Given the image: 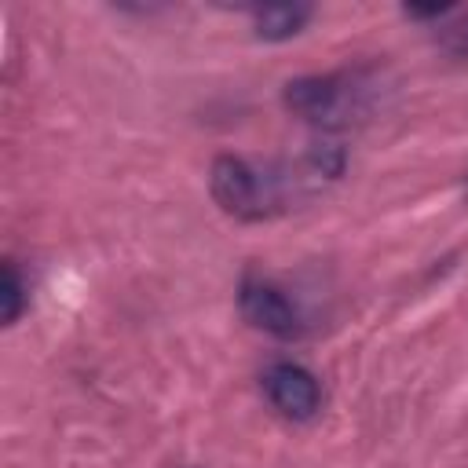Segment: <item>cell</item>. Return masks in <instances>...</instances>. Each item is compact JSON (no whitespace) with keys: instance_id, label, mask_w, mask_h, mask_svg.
Instances as JSON below:
<instances>
[{"instance_id":"3957f363","label":"cell","mask_w":468,"mask_h":468,"mask_svg":"<svg viewBox=\"0 0 468 468\" xmlns=\"http://www.w3.org/2000/svg\"><path fill=\"white\" fill-rule=\"evenodd\" d=\"M238 307H241L249 325H256V329H263L278 340H292V336L303 333V318H300L296 303L271 282L245 278L241 292H238Z\"/></svg>"},{"instance_id":"7a4b0ae2","label":"cell","mask_w":468,"mask_h":468,"mask_svg":"<svg viewBox=\"0 0 468 468\" xmlns=\"http://www.w3.org/2000/svg\"><path fill=\"white\" fill-rule=\"evenodd\" d=\"M358 95L362 88L344 77V73H325V77H296L285 84V106L289 113H296L300 121L322 124V128H336L347 124L351 113H358Z\"/></svg>"},{"instance_id":"ba28073f","label":"cell","mask_w":468,"mask_h":468,"mask_svg":"<svg viewBox=\"0 0 468 468\" xmlns=\"http://www.w3.org/2000/svg\"><path fill=\"white\" fill-rule=\"evenodd\" d=\"M450 11V4H435V7H406L410 18H442Z\"/></svg>"},{"instance_id":"52a82bcc","label":"cell","mask_w":468,"mask_h":468,"mask_svg":"<svg viewBox=\"0 0 468 468\" xmlns=\"http://www.w3.org/2000/svg\"><path fill=\"white\" fill-rule=\"evenodd\" d=\"M442 48L453 55H468V15L442 29Z\"/></svg>"},{"instance_id":"277c9868","label":"cell","mask_w":468,"mask_h":468,"mask_svg":"<svg viewBox=\"0 0 468 468\" xmlns=\"http://www.w3.org/2000/svg\"><path fill=\"white\" fill-rule=\"evenodd\" d=\"M263 391L271 399V406L292 420H307L314 417V410L322 406V388L314 380L311 369L296 366V362H278L263 373Z\"/></svg>"},{"instance_id":"5b68a950","label":"cell","mask_w":468,"mask_h":468,"mask_svg":"<svg viewBox=\"0 0 468 468\" xmlns=\"http://www.w3.org/2000/svg\"><path fill=\"white\" fill-rule=\"evenodd\" d=\"M311 18L307 4H267V7H252V26L256 37L263 40H289L303 29V22Z\"/></svg>"},{"instance_id":"8992f818","label":"cell","mask_w":468,"mask_h":468,"mask_svg":"<svg viewBox=\"0 0 468 468\" xmlns=\"http://www.w3.org/2000/svg\"><path fill=\"white\" fill-rule=\"evenodd\" d=\"M22 307H26V285L15 271V263L7 260L4 263V282H0V318H4V325H11L22 314Z\"/></svg>"},{"instance_id":"6da1fadb","label":"cell","mask_w":468,"mask_h":468,"mask_svg":"<svg viewBox=\"0 0 468 468\" xmlns=\"http://www.w3.org/2000/svg\"><path fill=\"white\" fill-rule=\"evenodd\" d=\"M208 190L216 197V205L238 219H263L271 216L282 197H285V183L271 172H260L256 165L241 161V157H216L212 172H208Z\"/></svg>"}]
</instances>
